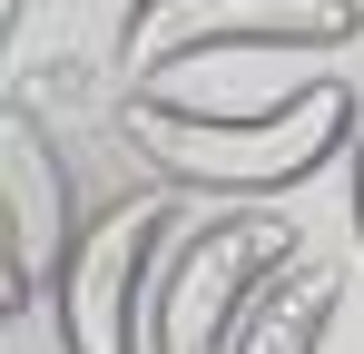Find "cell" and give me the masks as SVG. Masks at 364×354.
Returning <instances> with one entry per match:
<instances>
[{"label": "cell", "instance_id": "3957f363", "mask_svg": "<svg viewBox=\"0 0 364 354\" xmlns=\"http://www.w3.org/2000/svg\"><path fill=\"white\" fill-rule=\"evenodd\" d=\"M168 197H109L79 246H69L60 286V354H148V295H158V236H168Z\"/></svg>", "mask_w": 364, "mask_h": 354}, {"label": "cell", "instance_id": "7a4b0ae2", "mask_svg": "<svg viewBox=\"0 0 364 354\" xmlns=\"http://www.w3.org/2000/svg\"><path fill=\"white\" fill-rule=\"evenodd\" d=\"M276 266H296V236L276 217H217V227L178 236L148 295V354H227Z\"/></svg>", "mask_w": 364, "mask_h": 354}, {"label": "cell", "instance_id": "6da1fadb", "mask_svg": "<svg viewBox=\"0 0 364 354\" xmlns=\"http://www.w3.org/2000/svg\"><path fill=\"white\" fill-rule=\"evenodd\" d=\"M355 128H364V109H355V89H335V79L276 89L266 109H187V99H168L148 79L128 99V118H119L138 168L158 187H178V197H286L325 158H345Z\"/></svg>", "mask_w": 364, "mask_h": 354}, {"label": "cell", "instance_id": "8992f818", "mask_svg": "<svg viewBox=\"0 0 364 354\" xmlns=\"http://www.w3.org/2000/svg\"><path fill=\"white\" fill-rule=\"evenodd\" d=\"M325 325H335V286L276 266L266 295L246 305V325H237V345H227V354H315V345H325Z\"/></svg>", "mask_w": 364, "mask_h": 354}, {"label": "cell", "instance_id": "ba28073f", "mask_svg": "<svg viewBox=\"0 0 364 354\" xmlns=\"http://www.w3.org/2000/svg\"><path fill=\"white\" fill-rule=\"evenodd\" d=\"M20 20H30V0H0V30H20Z\"/></svg>", "mask_w": 364, "mask_h": 354}, {"label": "cell", "instance_id": "52a82bcc", "mask_svg": "<svg viewBox=\"0 0 364 354\" xmlns=\"http://www.w3.org/2000/svg\"><path fill=\"white\" fill-rule=\"evenodd\" d=\"M345 168H355V236H364V128H355V148H345Z\"/></svg>", "mask_w": 364, "mask_h": 354}, {"label": "cell", "instance_id": "277c9868", "mask_svg": "<svg viewBox=\"0 0 364 354\" xmlns=\"http://www.w3.org/2000/svg\"><path fill=\"white\" fill-rule=\"evenodd\" d=\"M364 30V0H128L119 59L148 89L178 59H217V50H335Z\"/></svg>", "mask_w": 364, "mask_h": 354}, {"label": "cell", "instance_id": "5b68a950", "mask_svg": "<svg viewBox=\"0 0 364 354\" xmlns=\"http://www.w3.org/2000/svg\"><path fill=\"white\" fill-rule=\"evenodd\" d=\"M0 197H10V305H40L60 286V266H69L89 217H79V187H69L50 128L30 109L0 118Z\"/></svg>", "mask_w": 364, "mask_h": 354}]
</instances>
